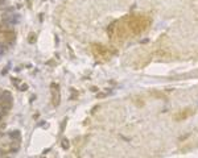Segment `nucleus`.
Segmentation results:
<instances>
[{
	"label": "nucleus",
	"mask_w": 198,
	"mask_h": 158,
	"mask_svg": "<svg viewBox=\"0 0 198 158\" xmlns=\"http://www.w3.org/2000/svg\"><path fill=\"white\" fill-rule=\"evenodd\" d=\"M34 40H36V34H34V33H31V34H29L28 41H29L31 43H33V42H34Z\"/></svg>",
	"instance_id": "7"
},
{
	"label": "nucleus",
	"mask_w": 198,
	"mask_h": 158,
	"mask_svg": "<svg viewBox=\"0 0 198 158\" xmlns=\"http://www.w3.org/2000/svg\"><path fill=\"white\" fill-rule=\"evenodd\" d=\"M12 83L15 84V86H19V84L21 83V80H20L19 78H13V79H12Z\"/></svg>",
	"instance_id": "8"
},
{
	"label": "nucleus",
	"mask_w": 198,
	"mask_h": 158,
	"mask_svg": "<svg viewBox=\"0 0 198 158\" xmlns=\"http://www.w3.org/2000/svg\"><path fill=\"white\" fill-rule=\"evenodd\" d=\"M194 113L193 110H190V108H188V110H182V111H178L177 113H176L174 116H173V119L176 120V121H184V120H186L188 117H190Z\"/></svg>",
	"instance_id": "3"
},
{
	"label": "nucleus",
	"mask_w": 198,
	"mask_h": 158,
	"mask_svg": "<svg viewBox=\"0 0 198 158\" xmlns=\"http://www.w3.org/2000/svg\"><path fill=\"white\" fill-rule=\"evenodd\" d=\"M16 37V33L13 31H5L3 32V40L7 41V42H13Z\"/></svg>",
	"instance_id": "4"
},
{
	"label": "nucleus",
	"mask_w": 198,
	"mask_h": 158,
	"mask_svg": "<svg viewBox=\"0 0 198 158\" xmlns=\"http://www.w3.org/2000/svg\"><path fill=\"white\" fill-rule=\"evenodd\" d=\"M93 53L98 59L100 58V59H103V61H108V59L112 57L114 51L111 53L110 49L103 46V45H93Z\"/></svg>",
	"instance_id": "1"
},
{
	"label": "nucleus",
	"mask_w": 198,
	"mask_h": 158,
	"mask_svg": "<svg viewBox=\"0 0 198 158\" xmlns=\"http://www.w3.org/2000/svg\"><path fill=\"white\" fill-rule=\"evenodd\" d=\"M3 120V113H0V121Z\"/></svg>",
	"instance_id": "13"
},
{
	"label": "nucleus",
	"mask_w": 198,
	"mask_h": 158,
	"mask_svg": "<svg viewBox=\"0 0 198 158\" xmlns=\"http://www.w3.org/2000/svg\"><path fill=\"white\" fill-rule=\"evenodd\" d=\"M5 31H8L7 26H5V24H0V32L3 33V32H5Z\"/></svg>",
	"instance_id": "9"
},
{
	"label": "nucleus",
	"mask_w": 198,
	"mask_h": 158,
	"mask_svg": "<svg viewBox=\"0 0 198 158\" xmlns=\"http://www.w3.org/2000/svg\"><path fill=\"white\" fill-rule=\"evenodd\" d=\"M20 136V133H19V130H15V133H11V137H17Z\"/></svg>",
	"instance_id": "10"
},
{
	"label": "nucleus",
	"mask_w": 198,
	"mask_h": 158,
	"mask_svg": "<svg viewBox=\"0 0 198 158\" xmlns=\"http://www.w3.org/2000/svg\"><path fill=\"white\" fill-rule=\"evenodd\" d=\"M61 146H62V149L67 150V149L70 148V141L67 140V138H64V140H62V142H61Z\"/></svg>",
	"instance_id": "5"
},
{
	"label": "nucleus",
	"mask_w": 198,
	"mask_h": 158,
	"mask_svg": "<svg viewBox=\"0 0 198 158\" xmlns=\"http://www.w3.org/2000/svg\"><path fill=\"white\" fill-rule=\"evenodd\" d=\"M50 90H51V102H53V105L54 107H58L59 102H61V95H59L58 86H57L56 83H51Z\"/></svg>",
	"instance_id": "2"
},
{
	"label": "nucleus",
	"mask_w": 198,
	"mask_h": 158,
	"mask_svg": "<svg viewBox=\"0 0 198 158\" xmlns=\"http://www.w3.org/2000/svg\"><path fill=\"white\" fill-rule=\"evenodd\" d=\"M4 154H5V152H4V150H1V149H0V157H1V156H4Z\"/></svg>",
	"instance_id": "11"
},
{
	"label": "nucleus",
	"mask_w": 198,
	"mask_h": 158,
	"mask_svg": "<svg viewBox=\"0 0 198 158\" xmlns=\"http://www.w3.org/2000/svg\"><path fill=\"white\" fill-rule=\"evenodd\" d=\"M5 3V0H0V5H3Z\"/></svg>",
	"instance_id": "12"
},
{
	"label": "nucleus",
	"mask_w": 198,
	"mask_h": 158,
	"mask_svg": "<svg viewBox=\"0 0 198 158\" xmlns=\"http://www.w3.org/2000/svg\"><path fill=\"white\" fill-rule=\"evenodd\" d=\"M17 88L20 90V91H26V90H28V84H26V83H20L17 86Z\"/></svg>",
	"instance_id": "6"
}]
</instances>
